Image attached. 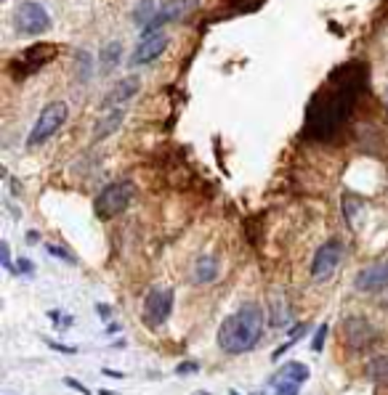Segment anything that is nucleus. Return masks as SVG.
<instances>
[{"label": "nucleus", "instance_id": "29", "mask_svg": "<svg viewBox=\"0 0 388 395\" xmlns=\"http://www.w3.org/2000/svg\"><path fill=\"white\" fill-rule=\"evenodd\" d=\"M102 395H117V393H112V390H102Z\"/></svg>", "mask_w": 388, "mask_h": 395}, {"label": "nucleus", "instance_id": "4", "mask_svg": "<svg viewBox=\"0 0 388 395\" xmlns=\"http://www.w3.org/2000/svg\"><path fill=\"white\" fill-rule=\"evenodd\" d=\"M14 24L21 35L27 38H38L43 32L51 30V13L45 11V6L35 3V0H24L16 13H14Z\"/></svg>", "mask_w": 388, "mask_h": 395}, {"label": "nucleus", "instance_id": "24", "mask_svg": "<svg viewBox=\"0 0 388 395\" xmlns=\"http://www.w3.org/2000/svg\"><path fill=\"white\" fill-rule=\"evenodd\" d=\"M178 374H189V372H197V361H186V364H181L178 369H176Z\"/></svg>", "mask_w": 388, "mask_h": 395}, {"label": "nucleus", "instance_id": "25", "mask_svg": "<svg viewBox=\"0 0 388 395\" xmlns=\"http://www.w3.org/2000/svg\"><path fill=\"white\" fill-rule=\"evenodd\" d=\"M96 311H99L102 318H112V308L109 305H96Z\"/></svg>", "mask_w": 388, "mask_h": 395}, {"label": "nucleus", "instance_id": "22", "mask_svg": "<svg viewBox=\"0 0 388 395\" xmlns=\"http://www.w3.org/2000/svg\"><path fill=\"white\" fill-rule=\"evenodd\" d=\"M48 252H51L53 257H62V260H67V263H75V255H70L67 250H62V247H53V244H48Z\"/></svg>", "mask_w": 388, "mask_h": 395}, {"label": "nucleus", "instance_id": "26", "mask_svg": "<svg viewBox=\"0 0 388 395\" xmlns=\"http://www.w3.org/2000/svg\"><path fill=\"white\" fill-rule=\"evenodd\" d=\"M53 347V350H59V353H77L75 347H67V345H59V343H48Z\"/></svg>", "mask_w": 388, "mask_h": 395}, {"label": "nucleus", "instance_id": "7", "mask_svg": "<svg viewBox=\"0 0 388 395\" xmlns=\"http://www.w3.org/2000/svg\"><path fill=\"white\" fill-rule=\"evenodd\" d=\"M168 32L165 30H157V32H149V35H141V43L136 45V51L128 56V64L131 67H144V64H152L168 51Z\"/></svg>", "mask_w": 388, "mask_h": 395}, {"label": "nucleus", "instance_id": "13", "mask_svg": "<svg viewBox=\"0 0 388 395\" xmlns=\"http://www.w3.org/2000/svg\"><path fill=\"white\" fill-rule=\"evenodd\" d=\"M218 276V260L213 255H203L197 263H194V282L197 284H210Z\"/></svg>", "mask_w": 388, "mask_h": 395}, {"label": "nucleus", "instance_id": "15", "mask_svg": "<svg viewBox=\"0 0 388 395\" xmlns=\"http://www.w3.org/2000/svg\"><path fill=\"white\" fill-rule=\"evenodd\" d=\"M290 324V311L285 305V297L282 294H274V305H271V326L274 329H285Z\"/></svg>", "mask_w": 388, "mask_h": 395}, {"label": "nucleus", "instance_id": "19", "mask_svg": "<svg viewBox=\"0 0 388 395\" xmlns=\"http://www.w3.org/2000/svg\"><path fill=\"white\" fill-rule=\"evenodd\" d=\"M327 329H330V326H327V324H322V326H319V329H317V335H314V340H311V350H314V353H319V350H322V347H325Z\"/></svg>", "mask_w": 388, "mask_h": 395}, {"label": "nucleus", "instance_id": "2", "mask_svg": "<svg viewBox=\"0 0 388 395\" xmlns=\"http://www.w3.org/2000/svg\"><path fill=\"white\" fill-rule=\"evenodd\" d=\"M67 117H70V106H67L64 101L45 104L43 112L38 114L35 125H32L30 135H27V146L35 149V146H43L45 141H51L53 135L67 125Z\"/></svg>", "mask_w": 388, "mask_h": 395}, {"label": "nucleus", "instance_id": "8", "mask_svg": "<svg viewBox=\"0 0 388 395\" xmlns=\"http://www.w3.org/2000/svg\"><path fill=\"white\" fill-rule=\"evenodd\" d=\"M311 372H308L306 364H301V361H290L285 364L276 377L271 379V387H274V395H298L301 393V385L306 382Z\"/></svg>", "mask_w": 388, "mask_h": 395}, {"label": "nucleus", "instance_id": "11", "mask_svg": "<svg viewBox=\"0 0 388 395\" xmlns=\"http://www.w3.org/2000/svg\"><path fill=\"white\" fill-rule=\"evenodd\" d=\"M354 286L359 292H383V289H388V260L362 268L354 279Z\"/></svg>", "mask_w": 388, "mask_h": 395}, {"label": "nucleus", "instance_id": "17", "mask_svg": "<svg viewBox=\"0 0 388 395\" xmlns=\"http://www.w3.org/2000/svg\"><path fill=\"white\" fill-rule=\"evenodd\" d=\"M154 16V3L152 0H144V3H139L136 9H133V21L139 24V27H146L149 21H152Z\"/></svg>", "mask_w": 388, "mask_h": 395}, {"label": "nucleus", "instance_id": "28", "mask_svg": "<svg viewBox=\"0 0 388 395\" xmlns=\"http://www.w3.org/2000/svg\"><path fill=\"white\" fill-rule=\"evenodd\" d=\"M104 374H107V377H114V379H123V374H120V372H112V369H104Z\"/></svg>", "mask_w": 388, "mask_h": 395}, {"label": "nucleus", "instance_id": "3", "mask_svg": "<svg viewBox=\"0 0 388 395\" xmlns=\"http://www.w3.org/2000/svg\"><path fill=\"white\" fill-rule=\"evenodd\" d=\"M133 196H136V186L131 181H114L109 186H104L102 191L96 194L93 199V210L99 218L109 221V218H117L120 213H125L131 207Z\"/></svg>", "mask_w": 388, "mask_h": 395}, {"label": "nucleus", "instance_id": "1", "mask_svg": "<svg viewBox=\"0 0 388 395\" xmlns=\"http://www.w3.org/2000/svg\"><path fill=\"white\" fill-rule=\"evenodd\" d=\"M266 316L264 308L256 303L239 305L235 313L226 316L224 324L218 326V347L229 355H239L253 350L264 335Z\"/></svg>", "mask_w": 388, "mask_h": 395}, {"label": "nucleus", "instance_id": "9", "mask_svg": "<svg viewBox=\"0 0 388 395\" xmlns=\"http://www.w3.org/2000/svg\"><path fill=\"white\" fill-rule=\"evenodd\" d=\"M343 332H346L348 347H354V350H367L370 345L378 340L375 326L370 324L367 318H362V316H348L346 324H343Z\"/></svg>", "mask_w": 388, "mask_h": 395}, {"label": "nucleus", "instance_id": "23", "mask_svg": "<svg viewBox=\"0 0 388 395\" xmlns=\"http://www.w3.org/2000/svg\"><path fill=\"white\" fill-rule=\"evenodd\" d=\"M64 385H67V387H72V390H77V393H82V395H88V393H91V390H88V387H85V385H80V382H77V379H72V377H67V379H64Z\"/></svg>", "mask_w": 388, "mask_h": 395}, {"label": "nucleus", "instance_id": "5", "mask_svg": "<svg viewBox=\"0 0 388 395\" xmlns=\"http://www.w3.org/2000/svg\"><path fill=\"white\" fill-rule=\"evenodd\" d=\"M171 313H173V289L152 286L144 297V324L157 329L171 318Z\"/></svg>", "mask_w": 388, "mask_h": 395}, {"label": "nucleus", "instance_id": "6", "mask_svg": "<svg viewBox=\"0 0 388 395\" xmlns=\"http://www.w3.org/2000/svg\"><path fill=\"white\" fill-rule=\"evenodd\" d=\"M340 257H343V244L338 242V239L325 242L317 252H314V260H311V279L317 284L330 282L333 274H335L338 263H340Z\"/></svg>", "mask_w": 388, "mask_h": 395}, {"label": "nucleus", "instance_id": "21", "mask_svg": "<svg viewBox=\"0 0 388 395\" xmlns=\"http://www.w3.org/2000/svg\"><path fill=\"white\" fill-rule=\"evenodd\" d=\"M0 257H3V268H6V271H11V274H14V271H16V268H14V263H11V250H9V242H3V244H0Z\"/></svg>", "mask_w": 388, "mask_h": 395}, {"label": "nucleus", "instance_id": "18", "mask_svg": "<svg viewBox=\"0 0 388 395\" xmlns=\"http://www.w3.org/2000/svg\"><path fill=\"white\" fill-rule=\"evenodd\" d=\"M306 332H308V326H306V324H298L296 329L290 332V340H287V343L282 345V347H276L274 353H271V361H276V358H279V355H282V353H287V350H290V347H293V345H296L298 340H301V337L306 335Z\"/></svg>", "mask_w": 388, "mask_h": 395}, {"label": "nucleus", "instance_id": "27", "mask_svg": "<svg viewBox=\"0 0 388 395\" xmlns=\"http://www.w3.org/2000/svg\"><path fill=\"white\" fill-rule=\"evenodd\" d=\"M19 271H24V274H32V263H30V260H24V257H21V260H19Z\"/></svg>", "mask_w": 388, "mask_h": 395}, {"label": "nucleus", "instance_id": "16", "mask_svg": "<svg viewBox=\"0 0 388 395\" xmlns=\"http://www.w3.org/2000/svg\"><path fill=\"white\" fill-rule=\"evenodd\" d=\"M362 210H365V202H362V199L351 196V194L343 199V215H346L348 226H357V215H362Z\"/></svg>", "mask_w": 388, "mask_h": 395}, {"label": "nucleus", "instance_id": "20", "mask_svg": "<svg viewBox=\"0 0 388 395\" xmlns=\"http://www.w3.org/2000/svg\"><path fill=\"white\" fill-rule=\"evenodd\" d=\"M77 61H80V82H88L91 80V56H88V53H80Z\"/></svg>", "mask_w": 388, "mask_h": 395}, {"label": "nucleus", "instance_id": "10", "mask_svg": "<svg viewBox=\"0 0 388 395\" xmlns=\"http://www.w3.org/2000/svg\"><path fill=\"white\" fill-rule=\"evenodd\" d=\"M139 91H141V77H136V74H131V77H125V80H120V82H114L112 91L104 96L102 112H107V109H123L125 104L136 99V93Z\"/></svg>", "mask_w": 388, "mask_h": 395}, {"label": "nucleus", "instance_id": "14", "mask_svg": "<svg viewBox=\"0 0 388 395\" xmlns=\"http://www.w3.org/2000/svg\"><path fill=\"white\" fill-rule=\"evenodd\" d=\"M120 56H123V45L117 40H112V43H107L102 48V72L104 74H109V72L120 64Z\"/></svg>", "mask_w": 388, "mask_h": 395}, {"label": "nucleus", "instance_id": "30", "mask_svg": "<svg viewBox=\"0 0 388 395\" xmlns=\"http://www.w3.org/2000/svg\"><path fill=\"white\" fill-rule=\"evenodd\" d=\"M229 395H239V393H229Z\"/></svg>", "mask_w": 388, "mask_h": 395}, {"label": "nucleus", "instance_id": "12", "mask_svg": "<svg viewBox=\"0 0 388 395\" xmlns=\"http://www.w3.org/2000/svg\"><path fill=\"white\" fill-rule=\"evenodd\" d=\"M123 120H125V106L123 109H107V114H102L99 122H96V128H93V141H104V138H109L112 133L120 130Z\"/></svg>", "mask_w": 388, "mask_h": 395}]
</instances>
